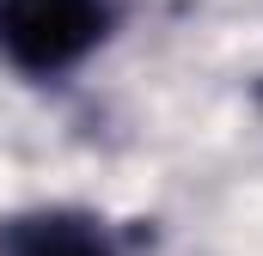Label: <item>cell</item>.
<instances>
[{
	"label": "cell",
	"mask_w": 263,
	"mask_h": 256,
	"mask_svg": "<svg viewBox=\"0 0 263 256\" xmlns=\"http://www.w3.org/2000/svg\"><path fill=\"white\" fill-rule=\"evenodd\" d=\"M110 25L104 0H0V49L25 73H62L98 49Z\"/></svg>",
	"instance_id": "1"
},
{
	"label": "cell",
	"mask_w": 263,
	"mask_h": 256,
	"mask_svg": "<svg viewBox=\"0 0 263 256\" xmlns=\"http://www.w3.org/2000/svg\"><path fill=\"white\" fill-rule=\"evenodd\" d=\"M0 256H117V244L92 214L43 207L0 226Z\"/></svg>",
	"instance_id": "2"
}]
</instances>
